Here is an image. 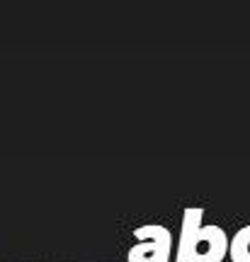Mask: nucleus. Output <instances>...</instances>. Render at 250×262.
I'll return each instance as SVG.
<instances>
[{
    "mask_svg": "<svg viewBox=\"0 0 250 262\" xmlns=\"http://www.w3.org/2000/svg\"><path fill=\"white\" fill-rule=\"evenodd\" d=\"M136 245L129 250V262H170L173 257V235L165 226L146 224L134 228Z\"/></svg>",
    "mask_w": 250,
    "mask_h": 262,
    "instance_id": "nucleus-1",
    "label": "nucleus"
},
{
    "mask_svg": "<svg viewBox=\"0 0 250 262\" xmlns=\"http://www.w3.org/2000/svg\"><path fill=\"white\" fill-rule=\"evenodd\" d=\"M228 253H231V241L221 226H204L197 238L192 262H223Z\"/></svg>",
    "mask_w": 250,
    "mask_h": 262,
    "instance_id": "nucleus-2",
    "label": "nucleus"
},
{
    "mask_svg": "<svg viewBox=\"0 0 250 262\" xmlns=\"http://www.w3.org/2000/svg\"><path fill=\"white\" fill-rule=\"evenodd\" d=\"M202 219L204 209L199 206H187L182 214V228H180V241H177L175 250V262H192V253H195L197 238L202 233Z\"/></svg>",
    "mask_w": 250,
    "mask_h": 262,
    "instance_id": "nucleus-3",
    "label": "nucleus"
},
{
    "mask_svg": "<svg viewBox=\"0 0 250 262\" xmlns=\"http://www.w3.org/2000/svg\"><path fill=\"white\" fill-rule=\"evenodd\" d=\"M231 262H250V226H243L231 241Z\"/></svg>",
    "mask_w": 250,
    "mask_h": 262,
    "instance_id": "nucleus-4",
    "label": "nucleus"
}]
</instances>
